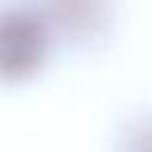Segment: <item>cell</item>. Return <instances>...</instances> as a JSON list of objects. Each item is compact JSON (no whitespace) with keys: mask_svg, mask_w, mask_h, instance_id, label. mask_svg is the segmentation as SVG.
I'll use <instances>...</instances> for the list:
<instances>
[{"mask_svg":"<svg viewBox=\"0 0 152 152\" xmlns=\"http://www.w3.org/2000/svg\"><path fill=\"white\" fill-rule=\"evenodd\" d=\"M50 52V28L31 10L0 12V81L21 83L40 71Z\"/></svg>","mask_w":152,"mask_h":152,"instance_id":"cell-1","label":"cell"},{"mask_svg":"<svg viewBox=\"0 0 152 152\" xmlns=\"http://www.w3.org/2000/svg\"><path fill=\"white\" fill-rule=\"evenodd\" d=\"M52 10L71 31H88L102 17V0H52Z\"/></svg>","mask_w":152,"mask_h":152,"instance_id":"cell-2","label":"cell"}]
</instances>
